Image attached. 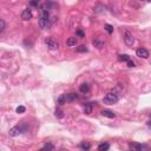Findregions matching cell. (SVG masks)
<instances>
[{
  "mask_svg": "<svg viewBox=\"0 0 151 151\" xmlns=\"http://www.w3.org/2000/svg\"><path fill=\"white\" fill-rule=\"evenodd\" d=\"M148 125H149V126H150V128H151V122H149V123H148Z\"/></svg>",
  "mask_w": 151,
  "mask_h": 151,
  "instance_id": "28",
  "label": "cell"
},
{
  "mask_svg": "<svg viewBox=\"0 0 151 151\" xmlns=\"http://www.w3.org/2000/svg\"><path fill=\"white\" fill-rule=\"evenodd\" d=\"M136 54H137V57H139V58H149V52L148 50L143 49V47H139V49H137V51H136Z\"/></svg>",
  "mask_w": 151,
  "mask_h": 151,
  "instance_id": "5",
  "label": "cell"
},
{
  "mask_svg": "<svg viewBox=\"0 0 151 151\" xmlns=\"http://www.w3.org/2000/svg\"><path fill=\"white\" fill-rule=\"evenodd\" d=\"M52 149H53V145H52L51 143H49V144H46V145L44 146V148H41L39 151H51Z\"/></svg>",
  "mask_w": 151,
  "mask_h": 151,
  "instance_id": "18",
  "label": "cell"
},
{
  "mask_svg": "<svg viewBox=\"0 0 151 151\" xmlns=\"http://www.w3.org/2000/svg\"><path fill=\"white\" fill-rule=\"evenodd\" d=\"M63 116H64V115H63V111L62 110H59V109H58V110H56V117L62 118Z\"/></svg>",
  "mask_w": 151,
  "mask_h": 151,
  "instance_id": "23",
  "label": "cell"
},
{
  "mask_svg": "<svg viewBox=\"0 0 151 151\" xmlns=\"http://www.w3.org/2000/svg\"><path fill=\"white\" fill-rule=\"evenodd\" d=\"M119 60L120 62H129L130 60V57L128 54H122V56H119Z\"/></svg>",
  "mask_w": 151,
  "mask_h": 151,
  "instance_id": "19",
  "label": "cell"
},
{
  "mask_svg": "<svg viewBox=\"0 0 151 151\" xmlns=\"http://www.w3.org/2000/svg\"><path fill=\"white\" fill-rule=\"evenodd\" d=\"M45 44L47 45V47L50 50H58V47H59L58 41L54 40L53 38H46L45 39Z\"/></svg>",
  "mask_w": 151,
  "mask_h": 151,
  "instance_id": "3",
  "label": "cell"
},
{
  "mask_svg": "<svg viewBox=\"0 0 151 151\" xmlns=\"http://www.w3.org/2000/svg\"><path fill=\"white\" fill-rule=\"evenodd\" d=\"M128 65H129V67H133V66H135V63L131 62V60H129V62H128Z\"/></svg>",
  "mask_w": 151,
  "mask_h": 151,
  "instance_id": "25",
  "label": "cell"
},
{
  "mask_svg": "<svg viewBox=\"0 0 151 151\" xmlns=\"http://www.w3.org/2000/svg\"><path fill=\"white\" fill-rule=\"evenodd\" d=\"M57 102H58V104H59V105L65 104V103H66V96L62 95V96H60V97L58 98V100H57Z\"/></svg>",
  "mask_w": 151,
  "mask_h": 151,
  "instance_id": "17",
  "label": "cell"
},
{
  "mask_svg": "<svg viewBox=\"0 0 151 151\" xmlns=\"http://www.w3.org/2000/svg\"><path fill=\"white\" fill-rule=\"evenodd\" d=\"M21 128L20 126H14V128L10 129V131H8V135L11 136V137H17V136H19L21 133Z\"/></svg>",
  "mask_w": 151,
  "mask_h": 151,
  "instance_id": "6",
  "label": "cell"
},
{
  "mask_svg": "<svg viewBox=\"0 0 151 151\" xmlns=\"http://www.w3.org/2000/svg\"><path fill=\"white\" fill-rule=\"evenodd\" d=\"M39 26L41 30H47L50 27V14L49 11L41 10V14L39 18Z\"/></svg>",
  "mask_w": 151,
  "mask_h": 151,
  "instance_id": "1",
  "label": "cell"
},
{
  "mask_svg": "<svg viewBox=\"0 0 151 151\" xmlns=\"http://www.w3.org/2000/svg\"><path fill=\"white\" fill-rule=\"evenodd\" d=\"M79 90H80V92H83V93L89 92V85H87L86 83H84V84H82V85H80Z\"/></svg>",
  "mask_w": 151,
  "mask_h": 151,
  "instance_id": "16",
  "label": "cell"
},
{
  "mask_svg": "<svg viewBox=\"0 0 151 151\" xmlns=\"http://www.w3.org/2000/svg\"><path fill=\"white\" fill-rule=\"evenodd\" d=\"M118 100H119V97H118V95H116V93H113V92L108 93V95L103 98V102H104V104H108V105H113L115 103H117Z\"/></svg>",
  "mask_w": 151,
  "mask_h": 151,
  "instance_id": "2",
  "label": "cell"
},
{
  "mask_svg": "<svg viewBox=\"0 0 151 151\" xmlns=\"http://www.w3.org/2000/svg\"><path fill=\"white\" fill-rule=\"evenodd\" d=\"M25 106H18V108H17V113H24L25 112Z\"/></svg>",
  "mask_w": 151,
  "mask_h": 151,
  "instance_id": "22",
  "label": "cell"
},
{
  "mask_svg": "<svg viewBox=\"0 0 151 151\" xmlns=\"http://www.w3.org/2000/svg\"><path fill=\"white\" fill-rule=\"evenodd\" d=\"M31 5H32V6H37V5H38V3H37V1H32Z\"/></svg>",
  "mask_w": 151,
  "mask_h": 151,
  "instance_id": "27",
  "label": "cell"
},
{
  "mask_svg": "<svg viewBox=\"0 0 151 151\" xmlns=\"http://www.w3.org/2000/svg\"><path fill=\"white\" fill-rule=\"evenodd\" d=\"M105 28H106V31H108L109 33H112V32H113V27L111 25H109V24H108V25H105Z\"/></svg>",
  "mask_w": 151,
  "mask_h": 151,
  "instance_id": "24",
  "label": "cell"
},
{
  "mask_svg": "<svg viewBox=\"0 0 151 151\" xmlns=\"http://www.w3.org/2000/svg\"><path fill=\"white\" fill-rule=\"evenodd\" d=\"M90 148H91V145H90L89 142H82V143H80V149H82L83 151H89Z\"/></svg>",
  "mask_w": 151,
  "mask_h": 151,
  "instance_id": "15",
  "label": "cell"
},
{
  "mask_svg": "<svg viewBox=\"0 0 151 151\" xmlns=\"http://www.w3.org/2000/svg\"><path fill=\"white\" fill-rule=\"evenodd\" d=\"M109 148H110V144L105 142V143L99 144V146H98V151H108Z\"/></svg>",
  "mask_w": 151,
  "mask_h": 151,
  "instance_id": "13",
  "label": "cell"
},
{
  "mask_svg": "<svg viewBox=\"0 0 151 151\" xmlns=\"http://www.w3.org/2000/svg\"><path fill=\"white\" fill-rule=\"evenodd\" d=\"M32 11L30 10V8H26V10L23 11V13H21V19L23 20H30V19L32 18Z\"/></svg>",
  "mask_w": 151,
  "mask_h": 151,
  "instance_id": "7",
  "label": "cell"
},
{
  "mask_svg": "<svg viewBox=\"0 0 151 151\" xmlns=\"http://www.w3.org/2000/svg\"><path fill=\"white\" fill-rule=\"evenodd\" d=\"M77 36H79L80 38H83V37H84V33H83L82 31H77Z\"/></svg>",
  "mask_w": 151,
  "mask_h": 151,
  "instance_id": "26",
  "label": "cell"
},
{
  "mask_svg": "<svg viewBox=\"0 0 151 151\" xmlns=\"http://www.w3.org/2000/svg\"><path fill=\"white\" fill-rule=\"evenodd\" d=\"M77 51L78 52H87V49H86V46H84V45H80V46L77 49Z\"/></svg>",
  "mask_w": 151,
  "mask_h": 151,
  "instance_id": "21",
  "label": "cell"
},
{
  "mask_svg": "<svg viewBox=\"0 0 151 151\" xmlns=\"http://www.w3.org/2000/svg\"><path fill=\"white\" fill-rule=\"evenodd\" d=\"M91 112H92V104L86 103V104L84 105V113H86V115H90Z\"/></svg>",
  "mask_w": 151,
  "mask_h": 151,
  "instance_id": "14",
  "label": "cell"
},
{
  "mask_svg": "<svg viewBox=\"0 0 151 151\" xmlns=\"http://www.w3.org/2000/svg\"><path fill=\"white\" fill-rule=\"evenodd\" d=\"M124 41H125V44L128 46H132L133 43H135V38L129 31H126L125 34H124Z\"/></svg>",
  "mask_w": 151,
  "mask_h": 151,
  "instance_id": "4",
  "label": "cell"
},
{
  "mask_svg": "<svg viewBox=\"0 0 151 151\" xmlns=\"http://www.w3.org/2000/svg\"><path fill=\"white\" fill-rule=\"evenodd\" d=\"M130 149L132 151H143L144 145H142L139 143H136V142H132V143H130Z\"/></svg>",
  "mask_w": 151,
  "mask_h": 151,
  "instance_id": "8",
  "label": "cell"
},
{
  "mask_svg": "<svg viewBox=\"0 0 151 151\" xmlns=\"http://www.w3.org/2000/svg\"><path fill=\"white\" fill-rule=\"evenodd\" d=\"M76 44H77V38H76V37H71V38H69L66 40V45L70 47L76 46Z\"/></svg>",
  "mask_w": 151,
  "mask_h": 151,
  "instance_id": "9",
  "label": "cell"
},
{
  "mask_svg": "<svg viewBox=\"0 0 151 151\" xmlns=\"http://www.w3.org/2000/svg\"><path fill=\"white\" fill-rule=\"evenodd\" d=\"M4 31H5V21L0 19V33H3Z\"/></svg>",
  "mask_w": 151,
  "mask_h": 151,
  "instance_id": "20",
  "label": "cell"
},
{
  "mask_svg": "<svg viewBox=\"0 0 151 151\" xmlns=\"http://www.w3.org/2000/svg\"><path fill=\"white\" fill-rule=\"evenodd\" d=\"M77 98H78L77 93L71 92V93H69V95H66V102H74Z\"/></svg>",
  "mask_w": 151,
  "mask_h": 151,
  "instance_id": "10",
  "label": "cell"
},
{
  "mask_svg": "<svg viewBox=\"0 0 151 151\" xmlns=\"http://www.w3.org/2000/svg\"><path fill=\"white\" fill-rule=\"evenodd\" d=\"M92 44L95 45L97 49H102L103 47V45H104V43H103L102 40H100L99 38H96V39H93V41H92Z\"/></svg>",
  "mask_w": 151,
  "mask_h": 151,
  "instance_id": "12",
  "label": "cell"
},
{
  "mask_svg": "<svg viewBox=\"0 0 151 151\" xmlns=\"http://www.w3.org/2000/svg\"><path fill=\"white\" fill-rule=\"evenodd\" d=\"M102 115L104 116V117H108V118H115L116 117L115 113H113L112 111H110V110H103Z\"/></svg>",
  "mask_w": 151,
  "mask_h": 151,
  "instance_id": "11",
  "label": "cell"
}]
</instances>
